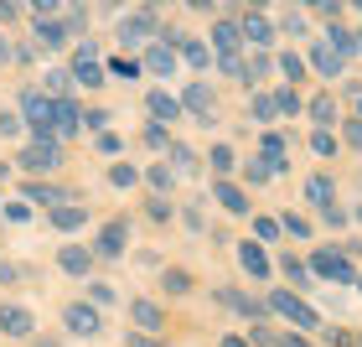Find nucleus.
<instances>
[{
	"label": "nucleus",
	"instance_id": "f257e3e1",
	"mask_svg": "<svg viewBox=\"0 0 362 347\" xmlns=\"http://www.w3.org/2000/svg\"><path fill=\"white\" fill-rule=\"evenodd\" d=\"M21 120L31 130V140H57V98H47L42 89L21 93Z\"/></svg>",
	"mask_w": 362,
	"mask_h": 347
},
{
	"label": "nucleus",
	"instance_id": "f03ea898",
	"mask_svg": "<svg viewBox=\"0 0 362 347\" xmlns=\"http://www.w3.org/2000/svg\"><path fill=\"white\" fill-rule=\"evenodd\" d=\"M269 311H274V317H285V322H295V326H305V332H316V326H321V311L305 306L300 295H290V290H269Z\"/></svg>",
	"mask_w": 362,
	"mask_h": 347
},
{
	"label": "nucleus",
	"instance_id": "7ed1b4c3",
	"mask_svg": "<svg viewBox=\"0 0 362 347\" xmlns=\"http://www.w3.org/2000/svg\"><path fill=\"white\" fill-rule=\"evenodd\" d=\"M73 84H78V89H104V84H109V68L98 62V47H93V42H83V47L73 52Z\"/></svg>",
	"mask_w": 362,
	"mask_h": 347
},
{
	"label": "nucleus",
	"instance_id": "20e7f679",
	"mask_svg": "<svg viewBox=\"0 0 362 347\" xmlns=\"http://www.w3.org/2000/svg\"><path fill=\"white\" fill-rule=\"evenodd\" d=\"M145 37H160V11L156 6H135L119 21V42L129 47V42H145Z\"/></svg>",
	"mask_w": 362,
	"mask_h": 347
},
{
	"label": "nucleus",
	"instance_id": "39448f33",
	"mask_svg": "<svg viewBox=\"0 0 362 347\" xmlns=\"http://www.w3.org/2000/svg\"><path fill=\"white\" fill-rule=\"evenodd\" d=\"M16 161H21V171H31V176L57 171V166H62V145H57V140H31Z\"/></svg>",
	"mask_w": 362,
	"mask_h": 347
},
{
	"label": "nucleus",
	"instance_id": "423d86ee",
	"mask_svg": "<svg viewBox=\"0 0 362 347\" xmlns=\"http://www.w3.org/2000/svg\"><path fill=\"white\" fill-rule=\"evenodd\" d=\"M98 326H104V317H98V306H88V301H73L62 311V332L68 337H98Z\"/></svg>",
	"mask_w": 362,
	"mask_h": 347
},
{
	"label": "nucleus",
	"instance_id": "0eeeda50",
	"mask_svg": "<svg viewBox=\"0 0 362 347\" xmlns=\"http://www.w3.org/2000/svg\"><path fill=\"white\" fill-rule=\"evenodd\" d=\"M181 109L197 114L202 125H212V114H218V93H212V89L202 84V78H192V84L181 89Z\"/></svg>",
	"mask_w": 362,
	"mask_h": 347
},
{
	"label": "nucleus",
	"instance_id": "6e6552de",
	"mask_svg": "<svg viewBox=\"0 0 362 347\" xmlns=\"http://www.w3.org/2000/svg\"><path fill=\"white\" fill-rule=\"evenodd\" d=\"M310 270H316L321 280H337V285H357V275H352V259H347V254L316 249V259H310Z\"/></svg>",
	"mask_w": 362,
	"mask_h": 347
},
{
	"label": "nucleus",
	"instance_id": "1a4fd4ad",
	"mask_svg": "<svg viewBox=\"0 0 362 347\" xmlns=\"http://www.w3.org/2000/svg\"><path fill=\"white\" fill-rule=\"evenodd\" d=\"M0 332H6L11 342H31V332H37V317H31L26 306H0Z\"/></svg>",
	"mask_w": 362,
	"mask_h": 347
},
{
	"label": "nucleus",
	"instance_id": "9d476101",
	"mask_svg": "<svg viewBox=\"0 0 362 347\" xmlns=\"http://www.w3.org/2000/svg\"><path fill=\"white\" fill-rule=\"evenodd\" d=\"M166 42H176V57L187 62V68H197V73H207L212 68V52H207V42L202 37H171V31H160Z\"/></svg>",
	"mask_w": 362,
	"mask_h": 347
},
{
	"label": "nucleus",
	"instance_id": "9b49d317",
	"mask_svg": "<svg viewBox=\"0 0 362 347\" xmlns=\"http://www.w3.org/2000/svg\"><path fill=\"white\" fill-rule=\"evenodd\" d=\"M145 109H151V120H156L160 130H171V125L181 120V114H187V109H181V98H176V93H166V89H151Z\"/></svg>",
	"mask_w": 362,
	"mask_h": 347
},
{
	"label": "nucleus",
	"instance_id": "f8f14e48",
	"mask_svg": "<svg viewBox=\"0 0 362 347\" xmlns=\"http://www.w3.org/2000/svg\"><path fill=\"white\" fill-rule=\"evenodd\" d=\"M238 26H243V42H249L254 52H264V47L274 42V21H269L264 11H243V21H238Z\"/></svg>",
	"mask_w": 362,
	"mask_h": 347
},
{
	"label": "nucleus",
	"instance_id": "ddd939ff",
	"mask_svg": "<svg viewBox=\"0 0 362 347\" xmlns=\"http://www.w3.org/2000/svg\"><path fill=\"white\" fill-rule=\"evenodd\" d=\"M140 62H145V73H151V78H171V73H176V62H181V57H176V42L160 37V42L151 47V52L140 57Z\"/></svg>",
	"mask_w": 362,
	"mask_h": 347
},
{
	"label": "nucleus",
	"instance_id": "4468645a",
	"mask_svg": "<svg viewBox=\"0 0 362 347\" xmlns=\"http://www.w3.org/2000/svg\"><path fill=\"white\" fill-rule=\"evenodd\" d=\"M129 322H135L145 337H156L160 326H166V311H160L156 301H145V295H135V301H129Z\"/></svg>",
	"mask_w": 362,
	"mask_h": 347
},
{
	"label": "nucleus",
	"instance_id": "2eb2a0df",
	"mask_svg": "<svg viewBox=\"0 0 362 347\" xmlns=\"http://www.w3.org/2000/svg\"><path fill=\"white\" fill-rule=\"evenodd\" d=\"M124 244H129V223H124V218H114V223H104V234H98V249H93V254L119 259V254H124Z\"/></svg>",
	"mask_w": 362,
	"mask_h": 347
},
{
	"label": "nucleus",
	"instance_id": "dca6fc26",
	"mask_svg": "<svg viewBox=\"0 0 362 347\" xmlns=\"http://www.w3.org/2000/svg\"><path fill=\"white\" fill-rule=\"evenodd\" d=\"M243 42V26L233 21V16H223V21H212V47H218V57H233Z\"/></svg>",
	"mask_w": 362,
	"mask_h": 347
},
{
	"label": "nucleus",
	"instance_id": "f3484780",
	"mask_svg": "<svg viewBox=\"0 0 362 347\" xmlns=\"http://www.w3.org/2000/svg\"><path fill=\"white\" fill-rule=\"evenodd\" d=\"M31 37H37L42 52H62V47L73 42V31L62 26V21H37V26H31Z\"/></svg>",
	"mask_w": 362,
	"mask_h": 347
},
{
	"label": "nucleus",
	"instance_id": "a211bd4d",
	"mask_svg": "<svg viewBox=\"0 0 362 347\" xmlns=\"http://www.w3.org/2000/svg\"><path fill=\"white\" fill-rule=\"evenodd\" d=\"M212 203L223 212H249V192H243L238 181H212Z\"/></svg>",
	"mask_w": 362,
	"mask_h": 347
},
{
	"label": "nucleus",
	"instance_id": "6ab92c4d",
	"mask_svg": "<svg viewBox=\"0 0 362 347\" xmlns=\"http://www.w3.org/2000/svg\"><path fill=\"white\" fill-rule=\"evenodd\" d=\"M310 68H316L321 78H337L341 68H347V57H341V52H337V47H332V42H326V37H321V42H316V52H310Z\"/></svg>",
	"mask_w": 362,
	"mask_h": 347
},
{
	"label": "nucleus",
	"instance_id": "aec40b11",
	"mask_svg": "<svg viewBox=\"0 0 362 347\" xmlns=\"http://www.w3.org/2000/svg\"><path fill=\"white\" fill-rule=\"evenodd\" d=\"M238 264H243L254 280H269V254H264V244L243 239V244H238Z\"/></svg>",
	"mask_w": 362,
	"mask_h": 347
},
{
	"label": "nucleus",
	"instance_id": "412c9836",
	"mask_svg": "<svg viewBox=\"0 0 362 347\" xmlns=\"http://www.w3.org/2000/svg\"><path fill=\"white\" fill-rule=\"evenodd\" d=\"M83 130V109H78V98H57V140H68Z\"/></svg>",
	"mask_w": 362,
	"mask_h": 347
},
{
	"label": "nucleus",
	"instance_id": "4be33fe9",
	"mask_svg": "<svg viewBox=\"0 0 362 347\" xmlns=\"http://www.w3.org/2000/svg\"><path fill=\"white\" fill-rule=\"evenodd\" d=\"M57 264H62L68 275H88V264H93V249H83V244H62Z\"/></svg>",
	"mask_w": 362,
	"mask_h": 347
},
{
	"label": "nucleus",
	"instance_id": "5701e85b",
	"mask_svg": "<svg viewBox=\"0 0 362 347\" xmlns=\"http://www.w3.org/2000/svg\"><path fill=\"white\" fill-rule=\"evenodd\" d=\"M305 197H310V203H316L321 212H332V207H337V187H332V176H310V181H305Z\"/></svg>",
	"mask_w": 362,
	"mask_h": 347
},
{
	"label": "nucleus",
	"instance_id": "b1692460",
	"mask_svg": "<svg viewBox=\"0 0 362 347\" xmlns=\"http://www.w3.org/2000/svg\"><path fill=\"white\" fill-rule=\"evenodd\" d=\"M285 151H290V145H285V135H274V130H269V135H264V151H259V156L269 161V171H285V166H290V161H285Z\"/></svg>",
	"mask_w": 362,
	"mask_h": 347
},
{
	"label": "nucleus",
	"instance_id": "393cba45",
	"mask_svg": "<svg viewBox=\"0 0 362 347\" xmlns=\"http://www.w3.org/2000/svg\"><path fill=\"white\" fill-rule=\"evenodd\" d=\"M249 120H254V125H274V120H279V104H274V93H254V104H249Z\"/></svg>",
	"mask_w": 362,
	"mask_h": 347
},
{
	"label": "nucleus",
	"instance_id": "a878e982",
	"mask_svg": "<svg viewBox=\"0 0 362 347\" xmlns=\"http://www.w3.org/2000/svg\"><path fill=\"white\" fill-rule=\"evenodd\" d=\"M310 120H316L321 130H332L337 125V98L332 93H316V98H310Z\"/></svg>",
	"mask_w": 362,
	"mask_h": 347
},
{
	"label": "nucleus",
	"instance_id": "bb28decb",
	"mask_svg": "<svg viewBox=\"0 0 362 347\" xmlns=\"http://www.w3.org/2000/svg\"><path fill=\"white\" fill-rule=\"evenodd\" d=\"M83 223H88L83 207H52V228H62V234H78Z\"/></svg>",
	"mask_w": 362,
	"mask_h": 347
},
{
	"label": "nucleus",
	"instance_id": "cd10ccee",
	"mask_svg": "<svg viewBox=\"0 0 362 347\" xmlns=\"http://www.w3.org/2000/svg\"><path fill=\"white\" fill-rule=\"evenodd\" d=\"M207 161H212V176H218V181H228V171H233V145H212V151H207Z\"/></svg>",
	"mask_w": 362,
	"mask_h": 347
},
{
	"label": "nucleus",
	"instance_id": "c85d7f7f",
	"mask_svg": "<svg viewBox=\"0 0 362 347\" xmlns=\"http://www.w3.org/2000/svg\"><path fill=\"white\" fill-rule=\"evenodd\" d=\"M26 197H31V203H42V207H62V203H68V197H62L57 187H47V181H31Z\"/></svg>",
	"mask_w": 362,
	"mask_h": 347
},
{
	"label": "nucleus",
	"instance_id": "c756f323",
	"mask_svg": "<svg viewBox=\"0 0 362 347\" xmlns=\"http://www.w3.org/2000/svg\"><path fill=\"white\" fill-rule=\"evenodd\" d=\"M135 181H140V171L129 166V161H114V166H109V187H119V192H129V187H135Z\"/></svg>",
	"mask_w": 362,
	"mask_h": 347
},
{
	"label": "nucleus",
	"instance_id": "7c9ffc66",
	"mask_svg": "<svg viewBox=\"0 0 362 347\" xmlns=\"http://www.w3.org/2000/svg\"><path fill=\"white\" fill-rule=\"evenodd\" d=\"M68 84H73V73L68 68H47V98H68Z\"/></svg>",
	"mask_w": 362,
	"mask_h": 347
},
{
	"label": "nucleus",
	"instance_id": "2f4dec72",
	"mask_svg": "<svg viewBox=\"0 0 362 347\" xmlns=\"http://www.w3.org/2000/svg\"><path fill=\"white\" fill-rule=\"evenodd\" d=\"M145 176H151V187H156L160 197H166V192L176 187V166H166V161H156V166H151V171H145Z\"/></svg>",
	"mask_w": 362,
	"mask_h": 347
},
{
	"label": "nucleus",
	"instance_id": "473e14b6",
	"mask_svg": "<svg viewBox=\"0 0 362 347\" xmlns=\"http://www.w3.org/2000/svg\"><path fill=\"white\" fill-rule=\"evenodd\" d=\"M0 135H6V140H21V135H26L21 109H0Z\"/></svg>",
	"mask_w": 362,
	"mask_h": 347
},
{
	"label": "nucleus",
	"instance_id": "72a5a7b5",
	"mask_svg": "<svg viewBox=\"0 0 362 347\" xmlns=\"http://www.w3.org/2000/svg\"><path fill=\"white\" fill-rule=\"evenodd\" d=\"M109 73L129 84V78H140V73H145V62H135V57H109Z\"/></svg>",
	"mask_w": 362,
	"mask_h": 347
},
{
	"label": "nucleus",
	"instance_id": "f704fd0d",
	"mask_svg": "<svg viewBox=\"0 0 362 347\" xmlns=\"http://www.w3.org/2000/svg\"><path fill=\"white\" fill-rule=\"evenodd\" d=\"M62 26H68L73 37H83V26H88V11H83V6H62Z\"/></svg>",
	"mask_w": 362,
	"mask_h": 347
},
{
	"label": "nucleus",
	"instance_id": "c9c22d12",
	"mask_svg": "<svg viewBox=\"0 0 362 347\" xmlns=\"http://www.w3.org/2000/svg\"><path fill=\"white\" fill-rule=\"evenodd\" d=\"M218 73H228V78H238V84H249V62H243L238 52H233V57H218Z\"/></svg>",
	"mask_w": 362,
	"mask_h": 347
},
{
	"label": "nucleus",
	"instance_id": "e433bc0d",
	"mask_svg": "<svg viewBox=\"0 0 362 347\" xmlns=\"http://www.w3.org/2000/svg\"><path fill=\"white\" fill-rule=\"evenodd\" d=\"M279 73L300 84V78H305V57H300V52H279Z\"/></svg>",
	"mask_w": 362,
	"mask_h": 347
},
{
	"label": "nucleus",
	"instance_id": "4c0bfd02",
	"mask_svg": "<svg viewBox=\"0 0 362 347\" xmlns=\"http://www.w3.org/2000/svg\"><path fill=\"white\" fill-rule=\"evenodd\" d=\"M274 104H279V114H290V120H295V114L305 109V104H300V93H295V89H279V93H274Z\"/></svg>",
	"mask_w": 362,
	"mask_h": 347
},
{
	"label": "nucleus",
	"instance_id": "58836bf2",
	"mask_svg": "<svg viewBox=\"0 0 362 347\" xmlns=\"http://www.w3.org/2000/svg\"><path fill=\"white\" fill-rule=\"evenodd\" d=\"M310 151L316 156H337V135L332 130H316V135H310Z\"/></svg>",
	"mask_w": 362,
	"mask_h": 347
},
{
	"label": "nucleus",
	"instance_id": "ea45409f",
	"mask_svg": "<svg viewBox=\"0 0 362 347\" xmlns=\"http://www.w3.org/2000/svg\"><path fill=\"white\" fill-rule=\"evenodd\" d=\"M254 234H259V244H274L279 239V218H254Z\"/></svg>",
	"mask_w": 362,
	"mask_h": 347
},
{
	"label": "nucleus",
	"instance_id": "a19ab883",
	"mask_svg": "<svg viewBox=\"0 0 362 347\" xmlns=\"http://www.w3.org/2000/svg\"><path fill=\"white\" fill-rule=\"evenodd\" d=\"M166 290H171V295H187V290H192V275H187V270H166Z\"/></svg>",
	"mask_w": 362,
	"mask_h": 347
},
{
	"label": "nucleus",
	"instance_id": "79ce46f5",
	"mask_svg": "<svg viewBox=\"0 0 362 347\" xmlns=\"http://www.w3.org/2000/svg\"><path fill=\"white\" fill-rule=\"evenodd\" d=\"M171 161H176V176L181 171H197V156L187 151V145H171Z\"/></svg>",
	"mask_w": 362,
	"mask_h": 347
},
{
	"label": "nucleus",
	"instance_id": "37998d69",
	"mask_svg": "<svg viewBox=\"0 0 362 347\" xmlns=\"http://www.w3.org/2000/svg\"><path fill=\"white\" fill-rule=\"evenodd\" d=\"M269 68H274V62H269L264 52H254V57H249V84H259V78H269Z\"/></svg>",
	"mask_w": 362,
	"mask_h": 347
},
{
	"label": "nucleus",
	"instance_id": "c03bdc74",
	"mask_svg": "<svg viewBox=\"0 0 362 347\" xmlns=\"http://www.w3.org/2000/svg\"><path fill=\"white\" fill-rule=\"evenodd\" d=\"M145 145H151V151H171V135L160 125H151V130H145Z\"/></svg>",
	"mask_w": 362,
	"mask_h": 347
},
{
	"label": "nucleus",
	"instance_id": "a18cd8bd",
	"mask_svg": "<svg viewBox=\"0 0 362 347\" xmlns=\"http://www.w3.org/2000/svg\"><path fill=\"white\" fill-rule=\"evenodd\" d=\"M279 26H285L290 37H300V31H305V11H285V16H279Z\"/></svg>",
	"mask_w": 362,
	"mask_h": 347
},
{
	"label": "nucleus",
	"instance_id": "49530a36",
	"mask_svg": "<svg viewBox=\"0 0 362 347\" xmlns=\"http://www.w3.org/2000/svg\"><path fill=\"white\" fill-rule=\"evenodd\" d=\"M109 120H114L109 109H88V114H83V130H98V135H104V125H109Z\"/></svg>",
	"mask_w": 362,
	"mask_h": 347
},
{
	"label": "nucleus",
	"instance_id": "de8ad7c7",
	"mask_svg": "<svg viewBox=\"0 0 362 347\" xmlns=\"http://www.w3.org/2000/svg\"><path fill=\"white\" fill-rule=\"evenodd\" d=\"M88 295H93V306H109V301H114V285H104V280H88Z\"/></svg>",
	"mask_w": 362,
	"mask_h": 347
},
{
	"label": "nucleus",
	"instance_id": "09e8293b",
	"mask_svg": "<svg viewBox=\"0 0 362 347\" xmlns=\"http://www.w3.org/2000/svg\"><path fill=\"white\" fill-rule=\"evenodd\" d=\"M243 176H249V181H254V187H259V181H269L274 171H269V161H264V156H259V161H249V171H243Z\"/></svg>",
	"mask_w": 362,
	"mask_h": 347
},
{
	"label": "nucleus",
	"instance_id": "8fccbe9b",
	"mask_svg": "<svg viewBox=\"0 0 362 347\" xmlns=\"http://www.w3.org/2000/svg\"><path fill=\"white\" fill-rule=\"evenodd\" d=\"M285 275L295 280V285H305V280H310V270H305V264H300V259H295V254L285 259Z\"/></svg>",
	"mask_w": 362,
	"mask_h": 347
},
{
	"label": "nucleus",
	"instance_id": "3c124183",
	"mask_svg": "<svg viewBox=\"0 0 362 347\" xmlns=\"http://www.w3.org/2000/svg\"><path fill=\"white\" fill-rule=\"evenodd\" d=\"M279 228H290L295 239H310V223H305V218H295V212H290V218H279Z\"/></svg>",
	"mask_w": 362,
	"mask_h": 347
},
{
	"label": "nucleus",
	"instance_id": "603ef678",
	"mask_svg": "<svg viewBox=\"0 0 362 347\" xmlns=\"http://www.w3.org/2000/svg\"><path fill=\"white\" fill-rule=\"evenodd\" d=\"M98 151H104V156H119V135H109V130H104V135H98Z\"/></svg>",
	"mask_w": 362,
	"mask_h": 347
},
{
	"label": "nucleus",
	"instance_id": "864d4df0",
	"mask_svg": "<svg viewBox=\"0 0 362 347\" xmlns=\"http://www.w3.org/2000/svg\"><path fill=\"white\" fill-rule=\"evenodd\" d=\"M279 347H310V337H305V332H285V337H279Z\"/></svg>",
	"mask_w": 362,
	"mask_h": 347
},
{
	"label": "nucleus",
	"instance_id": "5fc2aeb1",
	"mask_svg": "<svg viewBox=\"0 0 362 347\" xmlns=\"http://www.w3.org/2000/svg\"><path fill=\"white\" fill-rule=\"evenodd\" d=\"M124 347H160V342H156V337H145V332H135V337H129Z\"/></svg>",
	"mask_w": 362,
	"mask_h": 347
},
{
	"label": "nucleus",
	"instance_id": "6e6d98bb",
	"mask_svg": "<svg viewBox=\"0 0 362 347\" xmlns=\"http://www.w3.org/2000/svg\"><path fill=\"white\" fill-rule=\"evenodd\" d=\"M16 16H21V6H6V0H0V21H16Z\"/></svg>",
	"mask_w": 362,
	"mask_h": 347
},
{
	"label": "nucleus",
	"instance_id": "4d7b16f0",
	"mask_svg": "<svg viewBox=\"0 0 362 347\" xmlns=\"http://www.w3.org/2000/svg\"><path fill=\"white\" fill-rule=\"evenodd\" d=\"M11 280H16V264H6V259H0V285H11Z\"/></svg>",
	"mask_w": 362,
	"mask_h": 347
},
{
	"label": "nucleus",
	"instance_id": "13d9d810",
	"mask_svg": "<svg viewBox=\"0 0 362 347\" xmlns=\"http://www.w3.org/2000/svg\"><path fill=\"white\" fill-rule=\"evenodd\" d=\"M347 140H352V145H362V120H352V125H347Z\"/></svg>",
	"mask_w": 362,
	"mask_h": 347
},
{
	"label": "nucleus",
	"instance_id": "bf43d9fd",
	"mask_svg": "<svg viewBox=\"0 0 362 347\" xmlns=\"http://www.w3.org/2000/svg\"><path fill=\"white\" fill-rule=\"evenodd\" d=\"M0 62H11V42L6 37H0Z\"/></svg>",
	"mask_w": 362,
	"mask_h": 347
},
{
	"label": "nucleus",
	"instance_id": "052dcab7",
	"mask_svg": "<svg viewBox=\"0 0 362 347\" xmlns=\"http://www.w3.org/2000/svg\"><path fill=\"white\" fill-rule=\"evenodd\" d=\"M223 347H249V342H243V337H223Z\"/></svg>",
	"mask_w": 362,
	"mask_h": 347
},
{
	"label": "nucleus",
	"instance_id": "680f3d73",
	"mask_svg": "<svg viewBox=\"0 0 362 347\" xmlns=\"http://www.w3.org/2000/svg\"><path fill=\"white\" fill-rule=\"evenodd\" d=\"M357 52H362V31H357Z\"/></svg>",
	"mask_w": 362,
	"mask_h": 347
},
{
	"label": "nucleus",
	"instance_id": "e2e57ef3",
	"mask_svg": "<svg viewBox=\"0 0 362 347\" xmlns=\"http://www.w3.org/2000/svg\"><path fill=\"white\" fill-rule=\"evenodd\" d=\"M357 290H362V275H357Z\"/></svg>",
	"mask_w": 362,
	"mask_h": 347
},
{
	"label": "nucleus",
	"instance_id": "0e129e2a",
	"mask_svg": "<svg viewBox=\"0 0 362 347\" xmlns=\"http://www.w3.org/2000/svg\"><path fill=\"white\" fill-rule=\"evenodd\" d=\"M0 176H6V166H0Z\"/></svg>",
	"mask_w": 362,
	"mask_h": 347
}]
</instances>
